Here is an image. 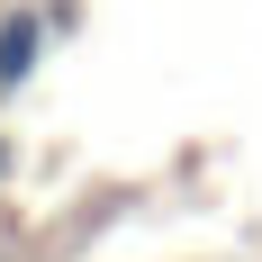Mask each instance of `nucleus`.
Segmentation results:
<instances>
[{
    "instance_id": "obj_2",
    "label": "nucleus",
    "mask_w": 262,
    "mask_h": 262,
    "mask_svg": "<svg viewBox=\"0 0 262 262\" xmlns=\"http://www.w3.org/2000/svg\"><path fill=\"white\" fill-rule=\"evenodd\" d=\"M0 163H9V154H0Z\"/></svg>"
},
{
    "instance_id": "obj_1",
    "label": "nucleus",
    "mask_w": 262,
    "mask_h": 262,
    "mask_svg": "<svg viewBox=\"0 0 262 262\" xmlns=\"http://www.w3.org/2000/svg\"><path fill=\"white\" fill-rule=\"evenodd\" d=\"M46 63V9L36 0H9L0 9V91H27Z\"/></svg>"
}]
</instances>
